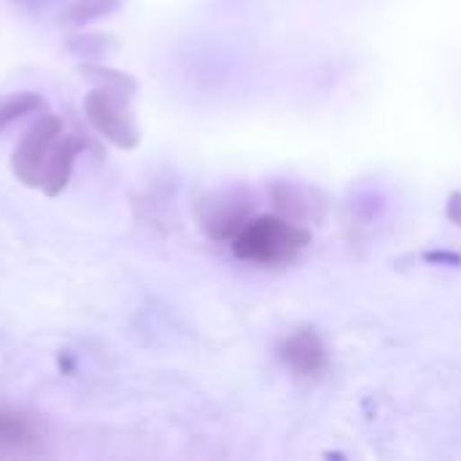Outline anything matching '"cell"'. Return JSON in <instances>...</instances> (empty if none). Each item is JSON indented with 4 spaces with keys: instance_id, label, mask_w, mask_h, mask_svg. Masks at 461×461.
Here are the masks:
<instances>
[{
    "instance_id": "6da1fadb",
    "label": "cell",
    "mask_w": 461,
    "mask_h": 461,
    "mask_svg": "<svg viewBox=\"0 0 461 461\" xmlns=\"http://www.w3.org/2000/svg\"><path fill=\"white\" fill-rule=\"evenodd\" d=\"M232 254L249 265L259 267H284L292 265L308 246H311V232L289 221L278 213L273 216H251L246 227L230 240Z\"/></svg>"
},
{
    "instance_id": "7a4b0ae2",
    "label": "cell",
    "mask_w": 461,
    "mask_h": 461,
    "mask_svg": "<svg viewBox=\"0 0 461 461\" xmlns=\"http://www.w3.org/2000/svg\"><path fill=\"white\" fill-rule=\"evenodd\" d=\"M84 113L89 124L116 149H135L140 143V130L127 105V92L119 86H97L84 100Z\"/></svg>"
},
{
    "instance_id": "3957f363",
    "label": "cell",
    "mask_w": 461,
    "mask_h": 461,
    "mask_svg": "<svg viewBox=\"0 0 461 461\" xmlns=\"http://www.w3.org/2000/svg\"><path fill=\"white\" fill-rule=\"evenodd\" d=\"M62 135V122L51 113L41 116L19 140L16 151H14V159H11V170L14 176L24 184V186H35L41 189V176H43V167L54 151V143L59 140Z\"/></svg>"
},
{
    "instance_id": "277c9868",
    "label": "cell",
    "mask_w": 461,
    "mask_h": 461,
    "mask_svg": "<svg viewBox=\"0 0 461 461\" xmlns=\"http://www.w3.org/2000/svg\"><path fill=\"white\" fill-rule=\"evenodd\" d=\"M46 432L38 419L24 411L0 405V459H30L41 456Z\"/></svg>"
},
{
    "instance_id": "5b68a950",
    "label": "cell",
    "mask_w": 461,
    "mask_h": 461,
    "mask_svg": "<svg viewBox=\"0 0 461 461\" xmlns=\"http://www.w3.org/2000/svg\"><path fill=\"white\" fill-rule=\"evenodd\" d=\"M270 205L278 216L289 219V221H297V224H319L321 216H324V203L321 197L308 189V186H300L294 181H273L270 189Z\"/></svg>"
},
{
    "instance_id": "8992f818",
    "label": "cell",
    "mask_w": 461,
    "mask_h": 461,
    "mask_svg": "<svg viewBox=\"0 0 461 461\" xmlns=\"http://www.w3.org/2000/svg\"><path fill=\"white\" fill-rule=\"evenodd\" d=\"M281 359L297 378H319L327 370V348L316 330L289 335L281 346Z\"/></svg>"
},
{
    "instance_id": "52a82bcc",
    "label": "cell",
    "mask_w": 461,
    "mask_h": 461,
    "mask_svg": "<svg viewBox=\"0 0 461 461\" xmlns=\"http://www.w3.org/2000/svg\"><path fill=\"white\" fill-rule=\"evenodd\" d=\"M78 151H81V140L62 132L59 140L54 143V151H51V157H49V162H46V167H43V176H41V189H43V194L57 197V194L68 186V181H70V176H73V165H76Z\"/></svg>"
},
{
    "instance_id": "ba28073f",
    "label": "cell",
    "mask_w": 461,
    "mask_h": 461,
    "mask_svg": "<svg viewBox=\"0 0 461 461\" xmlns=\"http://www.w3.org/2000/svg\"><path fill=\"white\" fill-rule=\"evenodd\" d=\"M249 219H251V203L249 200H227L224 205H216V211L205 221V227H208L211 238L230 243L246 227Z\"/></svg>"
},
{
    "instance_id": "9c48e42d",
    "label": "cell",
    "mask_w": 461,
    "mask_h": 461,
    "mask_svg": "<svg viewBox=\"0 0 461 461\" xmlns=\"http://www.w3.org/2000/svg\"><path fill=\"white\" fill-rule=\"evenodd\" d=\"M38 111H43V100L35 92H16L8 97H0V132L5 127H11L14 122L32 116Z\"/></svg>"
},
{
    "instance_id": "30bf717a",
    "label": "cell",
    "mask_w": 461,
    "mask_h": 461,
    "mask_svg": "<svg viewBox=\"0 0 461 461\" xmlns=\"http://www.w3.org/2000/svg\"><path fill=\"white\" fill-rule=\"evenodd\" d=\"M116 8H119V0H78V3H73L68 8L62 22L70 24V27H84V24H89L95 19H103V16L113 14Z\"/></svg>"
},
{
    "instance_id": "8fae6325",
    "label": "cell",
    "mask_w": 461,
    "mask_h": 461,
    "mask_svg": "<svg viewBox=\"0 0 461 461\" xmlns=\"http://www.w3.org/2000/svg\"><path fill=\"white\" fill-rule=\"evenodd\" d=\"M81 70H84L86 76H97V78H103V84H105V86H119V89H124V92H132V89H135V81H132L130 76L119 73V70L95 68V65H84Z\"/></svg>"
},
{
    "instance_id": "7c38bea8",
    "label": "cell",
    "mask_w": 461,
    "mask_h": 461,
    "mask_svg": "<svg viewBox=\"0 0 461 461\" xmlns=\"http://www.w3.org/2000/svg\"><path fill=\"white\" fill-rule=\"evenodd\" d=\"M70 49H73L76 54H84V49H89V51L100 54V51H105V38H103V35H97V38L78 35V38H73V41H70Z\"/></svg>"
},
{
    "instance_id": "4fadbf2b",
    "label": "cell",
    "mask_w": 461,
    "mask_h": 461,
    "mask_svg": "<svg viewBox=\"0 0 461 461\" xmlns=\"http://www.w3.org/2000/svg\"><path fill=\"white\" fill-rule=\"evenodd\" d=\"M446 216H448V221H454L456 227H461V194H451V200H448V205H446Z\"/></svg>"
},
{
    "instance_id": "5bb4252c",
    "label": "cell",
    "mask_w": 461,
    "mask_h": 461,
    "mask_svg": "<svg viewBox=\"0 0 461 461\" xmlns=\"http://www.w3.org/2000/svg\"><path fill=\"white\" fill-rule=\"evenodd\" d=\"M429 262H451V265H461L459 257H451V254H427Z\"/></svg>"
}]
</instances>
